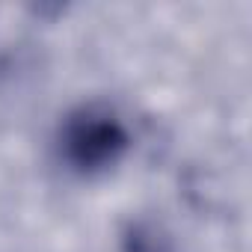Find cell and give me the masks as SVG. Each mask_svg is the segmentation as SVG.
<instances>
[{
	"instance_id": "obj_1",
	"label": "cell",
	"mask_w": 252,
	"mask_h": 252,
	"mask_svg": "<svg viewBox=\"0 0 252 252\" xmlns=\"http://www.w3.org/2000/svg\"><path fill=\"white\" fill-rule=\"evenodd\" d=\"M128 146L131 137L125 122L104 104H83L71 110L60 128V155L80 175L116 166Z\"/></svg>"
}]
</instances>
